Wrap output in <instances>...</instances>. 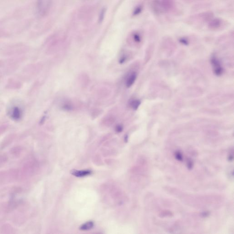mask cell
I'll return each mask as SVG.
<instances>
[{
	"mask_svg": "<svg viewBox=\"0 0 234 234\" xmlns=\"http://www.w3.org/2000/svg\"><path fill=\"white\" fill-rule=\"evenodd\" d=\"M38 2H43L44 1V0H38Z\"/></svg>",
	"mask_w": 234,
	"mask_h": 234,
	"instance_id": "obj_20",
	"label": "cell"
},
{
	"mask_svg": "<svg viewBox=\"0 0 234 234\" xmlns=\"http://www.w3.org/2000/svg\"><path fill=\"white\" fill-rule=\"evenodd\" d=\"M134 39H135V41H136L137 42H139L140 41V38L138 35H135V36H134Z\"/></svg>",
	"mask_w": 234,
	"mask_h": 234,
	"instance_id": "obj_16",
	"label": "cell"
},
{
	"mask_svg": "<svg viewBox=\"0 0 234 234\" xmlns=\"http://www.w3.org/2000/svg\"><path fill=\"white\" fill-rule=\"evenodd\" d=\"M15 135H9L8 136L6 137L4 139L2 143V145H1V148H2V149L5 148V147L10 145L12 143V142L13 141Z\"/></svg>",
	"mask_w": 234,
	"mask_h": 234,
	"instance_id": "obj_6",
	"label": "cell"
},
{
	"mask_svg": "<svg viewBox=\"0 0 234 234\" xmlns=\"http://www.w3.org/2000/svg\"><path fill=\"white\" fill-rule=\"evenodd\" d=\"M175 157L177 160L179 161H182L183 160V157H182V154L180 151H178L175 153Z\"/></svg>",
	"mask_w": 234,
	"mask_h": 234,
	"instance_id": "obj_11",
	"label": "cell"
},
{
	"mask_svg": "<svg viewBox=\"0 0 234 234\" xmlns=\"http://www.w3.org/2000/svg\"><path fill=\"white\" fill-rule=\"evenodd\" d=\"M105 12H106V10L104 8L101 11L100 14L99 15V18L100 22H102L103 21V19H104V16H105Z\"/></svg>",
	"mask_w": 234,
	"mask_h": 234,
	"instance_id": "obj_13",
	"label": "cell"
},
{
	"mask_svg": "<svg viewBox=\"0 0 234 234\" xmlns=\"http://www.w3.org/2000/svg\"><path fill=\"white\" fill-rule=\"evenodd\" d=\"M141 102L139 100H134L130 103V104L131 108L134 110H137L138 109Z\"/></svg>",
	"mask_w": 234,
	"mask_h": 234,
	"instance_id": "obj_9",
	"label": "cell"
},
{
	"mask_svg": "<svg viewBox=\"0 0 234 234\" xmlns=\"http://www.w3.org/2000/svg\"><path fill=\"white\" fill-rule=\"evenodd\" d=\"M211 63L213 68L214 72L217 76H221L224 72V69L221 65V62L215 56L211 57Z\"/></svg>",
	"mask_w": 234,
	"mask_h": 234,
	"instance_id": "obj_1",
	"label": "cell"
},
{
	"mask_svg": "<svg viewBox=\"0 0 234 234\" xmlns=\"http://www.w3.org/2000/svg\"><path fill=\"white\" fill-rule=\"evenodd\" d=\"M23 151L22 148L20 146H16L10 150L11 154L14 157H19Z\"/></svg>",
	"mask_w": 234,
	"mask_h": 234,
	"instance_id": "obj_7",
	"label": "cell"
},
{
	"mask_svg": "<svg viewBox=\"0 0 234 234\" xmlns=\"http://www.w3.org/2000/svg\"><path fill=\"white\" fill-rule=\"evenodd\" d=\"M141 11V8L140 7H138L135 9V11H134V14L137 15L139 13H140V11Z\"/></svg>",
	"mask_w": 234,
	"mask_h": 234,
	"instance_id": "obj_17",
	"label": "cell"
},
{
	"mask_svg": "<svg viewBox=\"0 0 234 234\" xmlns=\"http://www.w3.org/2000/svg\"><path fill=\"white\" fill-rule=\"evenodd\" d=\"M22 85L21 83L17 81L11 80L10 81H8L6 85V88L8 89H17L21 88Z\"/></svg>",
	"mask_w": 234,
	"mask_h": 234,
	"instance_id": "obj_4",
	"label": "cell"
},
{
	"mask_svg": "<svg viewBox=\"0 0 234 234\" xmlns=\"http://www.w3.org/2000/svg\"><path fill=\"white\" fill-rule=\"evenodd\" d=\"M7 128V126L5 125H1L0 126V135L2 133H4L5 131H6V129Z\"/></svg>",
	"mask_w": 234,
	"mask_h": 234,
	"instance_id": "obj_14",
	"label": "cell"
},
{
	"mask_svg": "<svg viewBox=\"0 0 234 234\" xmlns=\"http://www.w3.org/2000/svg\"><path fill=\"white\" fill-rule=\"evenodd\" d=\"M92 171L90 170H73L71 171V173L72 175L77 177H85V176L90 175Z\"/></svg>",
	"mask_w": 234,
	"mask_h": 234,
	"instance_id": "obj_5",
	"label": "cell"
},
{
	"mask_svg": "<svg viewBox=\"0 0 234 234\" xmlns=\"http://www.w3.org/2000/svg\"><path fill=\"white\" fill-rule=\"evenodd\" d=\"M137 78V74L136 72L131 73L127 78L126 81V86L127 88H130L135 83Z\"/></svg>",
	"mask_w": 234,
	"mask_h": 234,
	"instance_id": "obj_3",
	"label": "cell"
},
{
	"mask_svg": "<svg viewBox=\"0 0 234 234\" xmlns=\"http://www.w3.org/2000/svg\"><path fill=\"white\" fill-rule=\"evenodd\" d=\"M8 160V157L5 155H0V165L4 164Z\"/></svg>",
	"mask_w": 234,
	"mask_h": 234,
	"instance_id": "obj_10",
	"label": "cell"
},
{
	"mask_svg": "<svg viewBox=\"0 0 234 234\" xmlns=\"http://www.w3.org/2000/svg\"><path fill=\"white\" fill-rule=\"evenodd\" d=\"M187 167H188V168L190 169L192 168L193 167V162L190 160H188V163H187Z\"/></svg>",
	"mask_w": 234,
	"mask_h": 234,
	"instance_id": "obj_15",
	"label": "cell"
},
{
	"mask_svg": "<svg viewBox=\"0 0 234 234\" xmlns=\"http://www.w3.org/2000/svg\"><path fill=\"white\" fill-rule=\"evenodd\" d=\"M93 226H94V223L93 222H88L81 226L80 230H83V231L90 230L93 227Z\"/></svg>",
	"mask_w": 234,
	"mask_h": 234,
	"instance_id": "obj_8",
	"label": "cell"
},
{
	"mask_svg": "<svg viewBox=\"0 0 234 234\" xmlns=\"http://www.w3.org/2000/svg\"><path fill=\"white\" fill-rule=\"evenodd\" d=\"M221 22L220 21V20H218V19L214 20L211 23V26L214 28H216V27H219V26L221 25Z\"/></svg>",
	"mask_w": 234,
	"mask_h": 234,
	"instance_id": "obj_12",
	"label": "cell"
},
{
	"mask_svg": "<svg viewBox=\"0 0 234 234\" xmlns=\"http://www.w3.org/2000/svg\"><path fill=\"white\" fill-rule=\"evenodd\" d=\"M181 42L182 43V44H185V45H188V42H187V40H184V39H182V40H181Z\"/></svg>",
	"mask_w": 234,
	"mask_h": 234,
	"instance_id": "obj_19",
	"label": "cell"
},
{
	"mask_svg": "<svg viewBox=\"0 0 234 234\" xmlns=\"http://www.w3.org/2000/svg\"><path fill=\"white\" fill-rule=\"evenodd\" d=\"M123 130V128L121 126L118 125L116 127V130L117 132H121Z\"/></svg>",
	"mask_w": 234,
	"mask_h": 234,
	"instance_id": "obj_18",
	"label": "cell"
},
{
	"mask_svg": "<svg viewBox=\"0 0 234 234\" xmlns=\"http://www.w3.org/2000/svg\"><path fill=\"white\" fill-rule=\"evenodd\" d=\"M9 116L14 120H19L23 115V111L18 106H14L9 111Z\"/></svg>",
	"mask_w": 234,
	"mask_h": 234,
	"instance_id": "obj_2",
	"label": "cell"
}]
</instances>
